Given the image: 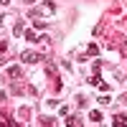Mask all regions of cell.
Segmentation results:
<instances>
[{
  "instance_id": "8992f818",
  "label": "cell",
  "mask_w": 127,
  "mask_h": 127,
  "mask_svg": "<svg viewBox=\"0 0 127 127\" xmlns=\"http://www.w3.org/2000/svg\"><path fill=\"white\" fill-rule=\"evenodd\" d=\"M41 127H59L54 117H41Z\"/></svg>"
},
{
  "instance_id": "8fae6325",
  "label": "cell",
  "mask_w": 127,
  "mask_h": 127,
  "mask_svg": "<svg viewBox=\"0 0 127 127\" xmlns=\"http://www.w3.org/2000/svg\"><path fill=\"white\" fill-rule=\"evenodd\" d=\"M0 127H10V122H8V117H5L3 112H0Z\"/></svg>"
},
{
  "instance_id": "52a82bcc",
  "label": "cell",
  "mask_w": 127,
  "mask_h": 127,
  "mask_svg": "<svg viewBox=\"0 0 127 127\" xmlns=\"http://www.w3.org/2000/svg\"><path fill=\"white\" fill-rule=\"evenodd\" d=\"M33 26H36L38 31H43V28L48 26V20H41V18H36V20H33Z\"/></svg>"
},
{
  "instance_id": "30bf717a",
  "label": "cell",
  "mask_w": 127,
  "mask_h": 127,
  "mask_svg": "<svg viewBox=\"0 0 127 127\" xmlns=\"http://www.w3.org/2000/svg\"><path fill=\"white\" fill-rule=\"evenodd\" d=\"M89 117H92L94 122H99V120H102V112H97V109H94V112H89Z\"/></svg>"
},
{
  "instance_id": "5bb4252c",
  "label": "cell",
  "mask_w": 127,
  "mask_h": 127,
  "mask_svg": "<svg viewBox=\"0 0 127 127\" xmlns=\"http://www.w3.org/2000/svg\"><path fill=\"white\" fill-rule=\"evenodd\" d=\"M46 10H51V13H54V10H56V5L51 3V0H46Z\"/></svg>"
},
{
  "instance_id": "ac0fdd59",
  "label": "cell",
  "mask_w": 127,
  "mask_h": 127,
  "mask_svg": "<svg viewBox=\"0 0 127 127\" xmlns=\"http://www.w3.org/2000/svg\"><path fill=\"white\" fill-rule=\"evenodd\" d=\"M0 3H3V5H8V3H10V0H0Z\"/></svg>"
},
{
  "instance_id": "7c38bea8",
  "label": "cell",
  "mask_w": 127,
  "mask_h": 127,
  "mask_svg": "<svg viewBox=\"0 0 127 127\" xmlns=\"http://www.w3.org/2000/svg\"><path fill=\"white\" fill-rule=\"evenodd\" d=\"M89 84H94V87H99V84H102V79H99V76H97V74H94V76H92V79H89Z\"/></svg>"
},
{
  "instance_id": "2e32d148",
  "label": "cell",
  "mask_w": 127,
  "mask_h": 127,
  "mask_svg": "<svg viewBox=\"0 0 127 127\" xmlns=\"http://www.w3.org/2000/svg\"><path fill=\"white\" fill-rule=\"evenodd\" d=\"M10 127H20V125H18V122H10Z\"/></svg>"
},
{
  "instance_id": "7a4b0ae2",
  "label": "cell",
  "mask_w": 127,
  "mask_h": 127,
  "mask_svg": "<svg viewBox=\"0 0 127 127\" xmlns=\"http://www.w3.org/2000/svg\"><path fill=\"white\" fill-rule=\"evenodd\" d=\"M8 79H23V69L20 66H10L8 69Z\"/></svg>"
},
{
  "instance_id": "9c48e42d",
  "label": "cell",
  "mask_w": 127,
  "mask_h": 127,
  "mask_svg": "<svg viewBox=\"0 0 127 127\" xmlns=\"http://www.w3.org/2000/svg\"><path fill=\"white\" fill-rule=\"evenodd\" d=\"M23 31H26V28H23V20H18V23H15V28H13V33H15V36H20Z\"/></svg>"
},
{
  "instance_id": "e0dca14e",
  "label": "cell",
  "mask_w": 127,
  "mask_h": 127,
  "mask_svg": "<svg viewBox=\"0 0 127 127\" xmlns=\"http://www.w3.org/2000/svg\"><path fill=\"white\" fill-rule=\"evenodd\" d=\"M26 3H28V5H33V3H36V0H26Z\"/></svg>"
},
{
  "instance_id": "6da1fadb",
  "label": "cell",
  "mask_w": 127,
  "mask_h": 127,
  "mask_svg": "<svg viewBox=\"0 0 127 127\" xmlns=\"http://www.w3.org/2000/svg\"><path fill=\"white\" fill-rule=\"evenodd\" d=\"M41 56L36 54V51H23V54H20V61H23V64H36Z\"/></svg>"
},
{
  "instance_id": "277c9868",
  "label": "cell",
  "mask_w": 127,
  "mask_h": 127,
  "mask_svg": "<svg viewBox=\"0 0 127 127\" xmlns=\"http://www.w3.org/2000/svg\"><path fill=\"white\" fill-rule=\"evenodd\" d=\"M66 127H84V122H81V117L71 114V117H66Z\"/></svg>"
},
{
  "instance_id": "9a60e30c",
  "label": "cell",
  "mask_w": 127,
  "mask_h": 127,
  "mask_svg": "<svg viewBox=\"0 0 127 127\" xmlns=\"http://www.w3.org/2000/svg\"><path fill=\"white\" fill-rule=\"evenodd\" d=\"M0 102H5V94H3V92H0Z\"/></svg>"
},
{
  "instance_id": "ba28073f",
  "label": "cell",
  "mask_w": 127,
  "mask_h": 127,
  "mask_svg": "<svg viewBox=\"0 0 127 127\" xmlns=\"http://www.w3.org/2000/svg\"><path fill=\"white\" fill-rule=\"evenodd\" d=\"M87 54H89V56H97V54H99V46H97V43H89Z\"/></svg>"
},
{
  "instance_id": "5b68a950",
  "label": "cell",
  "mask_w": 127,
  "mask_h": 127,
  "mask_svg": "<svg viewBox=\"0 0 127 127\" xmlns=\"http://www.w3.org/2000/svg\"><path fill=\"white\" fill-rule=\"evenodd\" d=\"M26 41H31V43H36V41H41V38H38V33H36L33 28H28V31H26Z\"/></svg>"
},
{
  "instance_id": "3957f363",
  "label": "cell",
  "mask_w": 127,
  "mask_h": 127,
  "mask_svg": "<svg viewBox=\"0 0 127 127\" xmlns=\"http://www.w3.org/2000/svg\"><path fill=\"white\" fill-rule=\"evenodd\" d=\"M112 125H114V127H127V114H114V117H112Z\"/></svg>"
},
{
  "instance_id": "4fadbf2b",
  "label": "cell",
  "mask_w": 127,
  "mask_h": 127,
  "mask_svg": "<svg viewBox=\"0 0 127 127\" xmlns=\"http://www.w3.org/2000/svg\"><path fill=\"white\" fill-rule=\"evenodd\" d=\"M8 51V41H0V54H5Z\"/></svg>"
}]
</instances>
